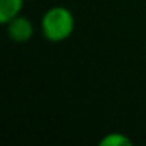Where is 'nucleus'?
<instances>
[{"instance_id":"nucleus-2","label":"nucleus","mask_w":146,"mask_h":146,"mask_svg":"<svg viewBox=\"0 0 146 146\" xmlns=\"http://www.w3.org/2000/svg\"><path fill=\"white\" fill-rule=\"evenodd\" d=\"M5 27H7L8 38H10L11 41H14V42L30 41L32 36H33V33H35V25H33V22L29 19V17L22 16V14L13 17L10 22L5 24Z\"/></svg>"},{"instance_id":"nucleus-3","label":"nucleus","mask_w":146,"mask_h":146,"mask_svg":"<svg viewBox=\"0 0 146 146\" xmlns=\"http://www.w3.org/2000/svg\"><path fill=\"white\" fill-rule=\"evenodd\" d=\"M25 0H0V24L10 22L13 17L19 16Z\"/></svg>"},{"instance_id":"nucleus-4","label":"nucleus","mask_w":146,"mask_h":146,"mask_svg":"<svg viewBox=\"0 0 146 146\" xmlns=\"http://www.w3.org/2000/svg\"><path fill=\"white\" fill-rule=\"evenodd\" d=\"M99 145L101 146H130L132 140L121 132H111V133H107L99 141Z\"/></svg>"},{"instance_id":"nucleus-1","label":"nucleus","mask_w":146,"mask_h":146,"mask_svg":"<svg viewBox=\"0 0 146 146\" xmlns=\"http://www.w3.org/2000/svg\"><path fill=\"white\" fill-rule=\"evenodd\" d=\"M74 27V14L66 7H52L41 17V33L50 42L66 41L72 35Z\"/></svg>"}]
</instances>
